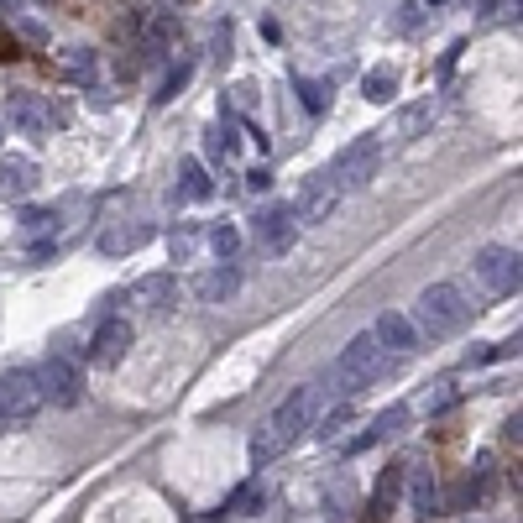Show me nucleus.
I'll return each instance as SVG.
<instances>
[{"mask_svg":"<svg viewBox=\"0 0 523 523\" xmlns=\"http://www.w3.org/2000/svg\"><path fill=\"white\" fill-rule=\"evenodd\" d=\"M314 408H320V388H293V393L278 403V414H272V419L262 424V435L252 440V461H257V466H267L272 456H283V450H288V445L309 429Z\"/></svg>","mask_w":523,"mask_h":523,"instance_id":"f257e3e1","label":"nucleus"},{"mask_svg":"<svg viewBox=\"0 0 523 523\" xmlns=\"http://www.w3.org/2000/svg\"><path fill=\"white\" fill-rule=\"evenodd\" d=\"M466 314H471V304L461 299L456 283H429L419 299H414V325H419V335H429V340L456 335V330L466 325Z\"/></svg>","mask_w":523,"mask_h":523,"instance_id":"f03ea898","label":"nucleus"},{"mask_svg":"<svg viewBox=\"0 0 523 523\" xmlns=\"http://www.w3.org/2000/svg\"><path fill=\"white\" fill-rule=\"evenodd\" d=\"M335 377H340V388H346V393H361V388H372V382L388 377V351L377 346V335H372V330H367V335H356L351 346L340 351Z\"/></svg>","mask_w":523,"mask_h":523,"instance_id":"7ed1b4c3","label":"nucleus"},{"mask_svg":"<svg viewBox=\"0 0 523 523\" xmlns=\"http://www.w3.org/2000/svg\"><path fill=\"white\" fill-rule=\"evenodd\" d=\"M377 168H382V142H377V131H367V136H356V142L335 157V184H340V194L346 189H367L372 178H377Z\"/></svg>","mask_w":523,"mask_h":523,"instance_id":"20e7f679","label":"nucleus"},{"mask_svg":"<svg viewBox=\"0 0 523 523\" xmlns=\"http://www.w3.org/2000/svg\"><path fill=\"white\" fill-rule=\"evenodd\" d=\"M32 382H37L42 403H58V408H74V403L84 398V377H79L74 361H63V356H48V361H42V367L32 372Z\"/></svg>","mask_w":523,"mask_h":523,"instance_id":"39448f33","label":"nucleus"},{"mask_svg":"<svg viewBox=\"0 0 523 523\" xmlns=\"http://www.w3.org/2000/svg\"><path fill=\"white\" fill-rule=\"evenodd\" d=\"M335 199H340L335 173H309L304 189H299V204H293V220H299V225H320L335 210Z\"/></svg>","mask_w":523,"mask_h":523,"instance_id":"423d86ee","label":"nucleus"},{"mask_svg":"<svg viewBox=\"0 0 523 523\" xmlns=\"http://www.w3.org/2000/svg\"><path fill=\"white\" fill-rule=\"evenodd\" d=\"M42 408V393H37V382L32 372H11V377H0V419H32Z\"/></svg>","mask_w":523,"mask_h":523,"instance_id":"0eeeda50","label":"nucleus"},{"mask_svg":"<svg viewBox=\"0 0 523 523\" xmlns=\"http://www.w3.org/2000/svg\"><path fill=\"white\" fill-rule=\"evenodd\" d=\"M476 278H482L492 293H518V252H508V246H487V252L476 257Z\"/></svg>","mask_w":523,"mask_h":523,"instance_id":"6e6552de","label":"nucleus"},{"mask_svg":"<svg viewBox=\"0 0 523 523\" xmlns=\"http://www.w3.org/2000/svg\"><path fill=\"white\" fill-rule=\"evenodd\" d=\"M293 236H299V220H293V210H283V204H267L257 215V241L267 252H288Z\"/></svg>","mask_w":523,"mask_h":523,"instance_id":"1a4fd4ad","label":"nucleus"},{"mask_svg":"<svg viewBox=\"0 0 523 523\" xmlns=\"http://www.w3.org/2000/svg\"><path fill=\"white\" fill-rule=\"evenodd\" d=\"M372 335H377V346L388 351V356H408V351H419V330L408 325L403 314H393V309L377 320V330H372Z\"/></svg>","mask_w":523,"mask_h":523,"instance_id":"9d476101","label":"nucleus"},{"mask_svg":"<svg viewBox=\"0 0 523 523\" xmlns=\"http://www.w3.org/2000/svg\"><path fill=\"white\" fill-rule=\"evenodd\" d=\"M126 346H131V325L126 320H105L95 330V346H89V356H95V367H116V361L126 356Z\"/></svg>","mask_w":523,"mask_h":523,"instance_id":"9b49d317","label":"nucleus"},{"mask_svg":"<svg viewBox=\"0 0 523 523\" xmlns=\"http://www.w3.org/2000/svg\"><path fill=\"white\" fill-rule=\"evenodd\" d=\"M194 293H199V304H231L241 293V272L236 267H210V272H199Z\"/></svg>","mask_w":523,"mask_h":523,"instance_id":"f8f14e48","label":"nucleus"},{"mask_svg":"<svg viewBox=\"0 0 523 523\" xmlns=\"http://www.w3.org/2000/svg\"><path fill=\"white\" fill-rule=\"evenodd\" d=\"M32 189H37V163L32 157H0V194L27 199Z\"/></svg>","mask_w":523,"mask_h":523,"instance_id":"ddd939ff","label":"nucleus"},{"mask_svg":"<svg viewBox=\"0 0 523 523\" xmlns=\"http://www.w3.org/2000/svg\"><path fill=\"white\" fill-rule=\"evenodd\" d=\"M136 304H147L152 314L173 309L178 304V278H173V272H152V278H142V283H136Z\"/></svg>","mask_w":523,"mask_h":523,"instance_id":"4468645a","label":"nucleus"},{"mask_svg":"<svg viewBox=\"0 0 523 523\" xmlns=\"http://www.w3.org/2000/svg\"><path fill=\"white\" fill-rule=\"evenodd\" d=\"M147 236H152L147 225L126 220V225H116V231H105V236H100V252H105V257H126V252H136V246H142Z\"/></svg>","mask_w":523,"mask_h":523,"instance_id":"2eb2a0df","label":"nucleus"},{"mask_svg":"<svg viewBox=\"0 0 523 523\" xmlns=\"http://www.w3.org/2000/svg\"><path fill=\"white\" fill-rule=\"evenodd\" d=\"M178 178H184V184L173 189V204H184V199H210V194H215L210 173H204V168L194 163V157H189V163H184V173H178Z\"/></svg>","mask_w":523,"mask_h":523,"instance_id":"dca6fc26","label":"nucleus"},{"mask_svg":"<svg viewBox=\"0 0 523 523\" xmlns=\"http://www.w3.org/2000/svg\"><path fill=\"white\" fill-rule=\"evenodd\" d=\"M58 74L68 84H95V53H89V48H68L58 58Z\"/></svg>","mask_w":523,"mask_h":523,"instance_id":"f3484780","label":"nucleus"},{"mask_svg":"<svg viewBox=\"0 0 523 523\" xmlns=\"http://www.w3.org/2000/svg\"><path fill=\"white\" fill-rule=\"evenodd\" d=\"M414 513L419 518H440V487H435V476H429V471L414 476Z\"/></svg>","mask_w":523,"mask_h":523,"instance_id":"a211bd4d","label":"nucleus"},{"mask_svg":"<svg viewBox=\"0 0 523 523\" xmlns=\"http://www.w3.org/2000/svg\"><path fill=\"white\" fill-rule=\"evenodd\" d=\"M361 89H367L372 105H388V100L398 95V74H393V68H372V74L361 79Z\"/></svg>","mask_w":523,"mask_h":523,"instance_id":"6ab92c4d","label":"nucleus"},{"mask_svg":"<svg viewBox=\"0 0 523 523\" xmlns=\"http://www.w3.org/2000/svg\"><path fill=\"white\" fill-rule=\"evenodd\" d=\"M11 116L21 121V131H32V136H42V131H48V116H42V110H37V100H27V95H16V100H11Z\"/></svg>","mask_w":523,"mask_h":523,"instance_id":"aec40b11","label":"nucleus"},{"mask_svg":"<svg viewBox=\"0 0 523 523\" xmlns=\"http://www.w3.org/2000/svg\"><path fill=\"white\" fill-rule=\"evenodd\" d=\"M403 424H408V408H388V414H377V424H372V435L361 440V445H377V440H393V435H403Z\"/></svg>","mask_w":523,"mask_h":523,"instance_id":"412c9836","label":"nucleus"},{"mask_svg":"<svg viewBox=\"0 0 523 523\" xmlns=\"http://www.w3.org/2000/svg\"><path fill=\"white\" fill-rule=\"evenodd\" d=\"M204 152H210V157H231V152H236V131H231V121H220V126L204 131Z\"/></svg>","mask_w":523,"mask_h":523,"instance_id":"4be33fe9","label":"nucleus"},{"mask_svg":"<svg viewBox=\"0 0 523 523\" xmlns=\"http://www.w3.org/2000/svg\"><path fill=\"white\" fill-rule=\"evenodd\" d=\"M429 121H435V105H429V100L408 105V110H403V121H398V136H419Z\"/></svg>","mask_w":523,"mask_h":523,"instance_id":"5701e85b","label":"nucleus"},{"mask_svg":"<svg viewBox=\"0 0 523 523\" xmlns=\"http://www.w3.org/2000/svg\"><path fill=\"white\" fill-rule=\"evenodd\" d=\"M210 246H215L220 262H231L236 246H241V231H236V225H215V231H210Z\"/></svg>","mask_w":523,"mask_h":523,"instance_id":"b1692460","label":"nucleus"},{"mask_svg":"<svg viewBox=\"0 0 523 523\" xmlns=\"http://www.w3.org/2000/svg\"><path fill=\"white\" fill-rule=\"evenodd\" d=\"M173 37H178V27H173V16H157V21H152V27H147V48H152V53H163V48H168V42H173Z\"/></svg>","mask_w":523,"mask_h":523,"instance_id":"393cba45","label":"nucleus"},{"mask_svg":"<svg viewBox=\"0 0 523 523\" xmlns=\"http://www.w3.org/2000/svg\"><path fill=\"white\" fill-rule=\"evenodd\" d=\"M168 252H173V262H189L194 257V236L189 231H173L168 236Z\"/></svg>","mask_w":523,"mask_h":523,"instance_id":"a878e982","label":"nucleus"},{"mask_svg":"<svg viewBox=\"0 0 523 523\" xmlns=\"http://www.w3.org/2000/svg\"><path fill=\"white\" fill-rule=\"evenodd\" d=\"M299 100L309 105V116H320V110H325V89L320 84H299Z\"/></svg>","mask_w":523,"mask_h":523,"instance_id":"bb28decb","label":"nucleus"},{"mask_svg":"<svg viewBox=\"0 0 523 523\" xmlns=\"http://www.w3.org/2000/svg\"><path fill=\"white\" fill-rule=\"evenodd\" d=\"M184 84H189V63H178L173 74H168V84H163V95H157V100H173V95H178V89H184Z\"/></svg>","mask_w":523,"mask_h":523,"instance_id":"cd10ccee","label":"nucleus"},{"mask_svg":"<svg viewBox=\"0 0 523 523\" xmlns=\"http://www.w3.org/2000/svg\"><path fill=\"white\" fill-rule=\"evenodd\" d=\"M53 210H27V215H21V225H27V231H53Z\"/></svg>","mask_w":523,"mask_h":523,"instance_id":"c85d7f7f","label":"nucleus"},{"mask_svg":"<svg viewBox=\"0 0 523 523\" xmlns=\"http://www.w3.org/2000/svg\"><path fill=\"white\" fill-rule=\"evenodd\" d=\"M236 508H241V513L262 508V487H257V482H252V487H241V492H236Z\"/></svg>","mask_w":523,"mask_h":523,"instance_id":"c756f323","label":"nucleus"},{"mask_svg":"<svg viewBox=\"0 0 523 523\" xmlns=\"http://www.w3.org/2000/svg\"><path fill=\"white\" fill-rule=\"evenodd\" d=\"M6 58H21V48H16V37L0 27V63H6Z\"/></svg>","mask_w":523,"mask_h":523,"instance_id":"7c9ffc66","label":"nucleus"},{"mask_svg":"<svg viewBox=\"0 0 523 523\" xmlns=\"http://www.w3.org/2000/svg\"><path fill=\"white\" fill-rule=\"evenodd\" d=\"M450 403H456V388H440V393H435V403H429V408H450Z\"/></svg>","mask_w":523,"mask_h":523,"instance_id":"2f4dec72","label":"nucleus"},{"mask_svg":"<svg viewBox=\"0 0 523 523\" xmlns=\"http://www.w3.org/2000/svg\"><path fill=\"white\" fill-rule=\"evenodd\" d=\"M0 429H6V419H0Z\"/></svg>","mask_w":523,"mask_h":523,"instance_id":"473e14b6","label":"nucleus"},{"mask_svg":"<svg viewBox=\"0 0 523 523\" xmlns=\"http://www.w3.org/2000/svg\"><path fill=\"white\" fill-rule=\"evenodd\" d=\"M11 6H16V0H11Z\"/></svg>","mask_w":523,"mask_h":523,"instance_id":"72a5a7b5","label":"nucleus"}]
</instances>
